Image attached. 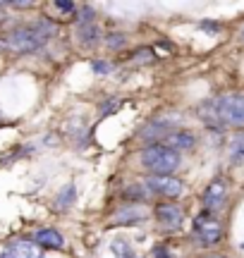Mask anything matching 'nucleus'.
Returning <instances> with one entry per match:
<instances>
[{
    "instance_id": "obj_1",
    "label": "nucleus",
    "mask_w": 244,
    "mask_h": 258,
    "mask_svg": "<svg viewBox=\"0 0 244 258\" xmlns=\"http://www.w3.org/2000/svg\"><path fill=\"white\" fill-rule=\"evenodd\" d=\"M57 31L55 24H50L46 19L34 22V24H24V27L12 29L5 36V48L12 53H36L38 48L46 46V41Z\"/></svg>"
},
{
    "instance_id": "obj_2",
    "label": "nucleus",
    "mask_w": 244,
    "mask_h": 258,
    "mask_svg": "<svg viewBox=\"0 0 244 258\" xmlns=\"http://www.w3.org/2000/svg\"><path fill=\"white\" fill-rule=\"evenodd\" d=\"M179 163H182V158L177 151L163 146V144H149L141 151V165L153 177H172Z\"/></svg>"
},
{
    "instance_id": "obj_3",
    "label": "nucleus",
    "mask_w": 244,
    "mask_h": 258,
    "mask_svg": "<svg viewBox=\"0 0 244 258\" xmlns=\"http://www.w3.org/2000/svg\"><path fill=\"white\" fill-rule=\"evenodd\" d=\"M218 120L230 127H244V93H225L216 98Z\"/></svg>"
},
{
    "instance_id": "obj_4",
    "label": "nucleus",
    "mask_w": 244,
    "mask_h": 258,
    "mask_svg": "<svg viewBox=\"0 0 244 258\" xmlns=\"http://www.w3.org/2000/svg\"><path fill=\"white\" fill-rule=\"evenodd\" d=\"M194 237L204 246H216L218 241L223 239V225L211 213H201L197 220H194Z\"/></svg>"
},
{
    "instance_id": "obj_5",
    "label": "nucleus",
    "mask_w": 244,
    "mask_h": 258,
    "mask_svg": "<svg viewBox=\"0 0 244 258\" xmlns=\"http://www.w3.org/2000/svg\"><path fill=\"white\" fill-rule=\"evenodd\" d=\"M146 191L153 194V196H160V199H177L179 194L185 191V184L179 182L177 177H153L151 175L146 182Z\"/></svg>"
},
{
    "instance_id": "obj_6",
    "label": "nucleus",
    "mask_w": 244,
    "mask_h": 258,
    "mask_svg": "<svg viewBox=\"0 0 244 258\" xmlns=\"http://www.w3.org/2000/svg\"><path fill=\"white\" fill-rule=\"evenodd\" d=\"M225 199H227V179L218 177V179H213V182L206 186V191H204V208H206V213L220 211Z\"/></svg>"
},
{
    "instance_id": "obj_7",
    "label": "nucleus",
    "mask_w": 244,
    "mask_h": 258,
    "mask_svg": "<svg viewBox=\"0 0 244 258\" xmlns=\"http://www.w3.org/2000/svg\"><path fill=\"white\" fill-rule=\"evenodd\" d=\"M156 220L165 227V230H177L182 220H185V211L177 203H158L156 206Z\"/></svg>"
},
{
    "instance_id": "obj_8",
    "label": "nucleus",
    "mask_w": 244,
    "mask_h": 258,
    "mask_svg": "<svg viewBox=\"0 0 244 258\" xmlns=\"http://www.w3.org/2000/svg\"><path fill=\"white\" fill-rule=\"evenodd\" d=\"M3 258H41V246L34 241L19 239L15 244H10L8 251L3 253Z\"/></svg>"
},
{
    "instance_id": "obj_9",
    "label": "nucleus",
    "mask_w": 244,
    "mask_h": 258,
    "mask_svg": "<svg viewBox=\"0 0 244 258\" xmlns=\"http://www.w3.org/2000/svg\"><path fill=\"white\" fill-rule=\"evenodd\" d=\"M197 144V139L192 137L189 132H172V134H165L163 137V146L172 148V151H189V148H194Z\"/></svg>"
},
{
    "instance_id": "obj_10",
    "label": "nucleus",
    "mask_w": 244,
    "mask_h": 258,
    "mask_svg": "<svg viewBox=\"0 0 244 258\" xmlns=\"http://www.w3.org/2000/svg\"><path fill=\"white\" fill-rule=\"evenodd\" d=\"M36 244L41 249H63L65 239L57 230H38L36 232Z\"/></svg>"
},
{
    "instance_id": "obj_11",
    "label": "nucleus",
    "mask_w": 244,
    "mask_h": 258,
    "mask_svg": "<svg viewBox=\"0 0 244 258\" xmlns=\"http://www.w3.org/2000/svg\"><path fill=\"white\" fill-rule=\"evenodd\" d=\"M77 36H79V43L84 48H96L101 43V29L94 24H84V27L77 29Z\"/></svg>"
},
{
    "instance_id": "obj_12",
    "label": "nucleus",
    "mask_w": 244,
    "mask_h": 258,
    "mask_svg": "<svg viewBox=\"0 0 244 258\" xmlns=\"http://www.w3.org/2000/svg\"><path fill=\"white\" fill-rule=\"evenodd\" d=\"M137 220H144V211L139 206H125V208H120L113 215L115 225H130V222H137Z\"/></svg>"
},
{
    "instance_id": "obj_13",
    "label": "nucleus",
    "mask_w": 244,
    "mask_h": 258,
    "mask_svg": "<svg viewBox=\"0 0 244 258\" xmlns=\"http://www.w3.org/2000/svg\"><path fill=\"white\" fill-rule=\"evenodd\" d=\"M110 249H113L115 258H139L137 256V251H134V246L125 239H115L113 244H110Z\"/></svg>"
},
{
    "instance_id": "obj_14",
    "label": "nucleus",
    "mask_w": 244,
    "mask_h": 258,
    "mask_svg": "<svg viewBox=\"0 0 244 258\" xmlns=\"http://www.w3.org/2000/svg\"><path fill=\"white\" fill-rule=\"evenodd\" d=\"M156 60V53H153V48H139L134 55H132V62L134 64H149Z\"/></svg>"
},
{
    "instance_id": "obj_15",
    "label": "nucleus",
    "mask_w": 244,
    "mask_h": 258,
    "mask_svg": "<svg viewBox=\"0 0 244 258\" xmlns=\"http://www.w3.org/2000/svg\"><path fill=\"white\" fill-rule=\"evenodd\" d=\"M75 194H77V189H75L72 184L65 186V191H63V194H60V196L55 199V206H57V208H67L70 203L75 201Z\"/></svg>"
},
{
    "instance_id": "obj_16",
    "label": "nucleus",
    "mask_w": 244,
    "mask_h": 258,
    "mask_svg": "<svg viewBox=\"0 0 244 258\" xmlns=\"http://www.w3.org/2000/svg\"><path fill=\"white\" fill-rule=\"evenodd\" d=\"M125 43H127V38H125V34H105V46L113 48V50H120V48H125Z\"/></svg>"
},
{
    "instance_id": "obj_17",
    "label": "nucleus",
    "mask_w": 244,
    "mask_h": 258,
    "mask_svg": "<svg viewBox=\"0 0 244 258\" xmlns=\"http://www.w3.org/2000/svg\"><path fill=\"white\" fill-rule=\"evenodd\" d=\"M77 15H79V17H77V24H79V27H84V24H94L96 22V12L91 8H79L77 10Z\"/></svg>"
},
{
    "instance_id": "obj_18",
    "label": "nucleus",
    "mask_w": 244,
    "mask_h": 258,
    "mask_svg": "<svg viewBox=\"0 0 244 258\" xmlns=\"http://www.w3.org/2000/svg\"><path fill=\"white\" fill-rule=\"evenodd\" d=\"M144 196H146V191H144L139 184H132V186H127V189H125V199H134V201H141Z\"/></svg>"
},
{
    "instance_id": "obj_19",
    "label": "nucleus",
    "mask_w": 244,
    "mask_h": 258,
    "mask_svg": "<svg viewBox=\"0 0 244 258\" xmlns=\"http://www.w3.org/2000/svg\"><path fill=\"white\" fill-rule=\"evenodd\" d=\"M55 8L63 10V12H77L75 3H67V0H55Z\"/></svg>"
},
{
    "instance_id": "obj_20",
    "label": "nucleus",
    "mask_w": 244,
    "mask_h": 258,
    "mask_svg": "<svg viewBox=\"0 0 244 258\" xmlns=\"http://www.w3.org/2000/svg\"><path fill=\"white\" fill-rule=\"evenodd\" d=\"M94 72L96 74H108L110 72V64L103 62V60H98V62H94Z\"/></svg>"
},
{
    "instance_id": "obj_21",
    "label": "nucleus",
    "mask_w": 244,
    "mask_h": 258,
    "mask_svg": "<svg viewBox=\"0 0 244 258\" xmlns=\"http://www.w3.org/2000/svg\"><path fill=\"white\" fill-rule=\"evenodd\" d=\"M117 105H120V103H117V101L105 103V105H103V115H108V110H113V108H117Z\"/></svg>"
},
{
    "instance_id": "obj_22",
    "label": "nucleus",
    "mask_w": 244,
    "mask_h": 258,
    "mask_svg": "<svg viewBox=\"0 0 244 258\" xmlns=\"http://www.w3.org/2000/svg\"><path fill=\"white\" fill-rule=\"evenodd\" d=\"M204 258H225V256H220V253H208V256H204Z\"/></svg>"
},
{
    "instance_id": "obj_23",
    "label": "nucleus",
    "mask_w": 244,
    "mask_h": 258,
    "mask_svg": "<svg viewBox=\"0 0 244 258\" xmlns=\"http://www.w3.org/2000/svg\"><path fill=\"white\" fill-rule=\"evenodd\" d=\"M8 3H0V8H5ZM0 22H3V10H0Z\"/></svg>"
},
{
    "instance_id": "obj_24",
    "label": "nucleus",
    "mask_w": 244,
    "mask_h": 258,
    "mask_svg": "<svg viewBox=\"0 0 244 258\" xmlns=\"http://www.w3.org/2000/svg\"><path fill=\"white\" fill-rule=\"evenodd\" d=\"M0 48H5V43H3V41H0Z\"/></svg>"
},
{
    "instance_id": "obj_25",
    "label": "nucleus",
    "mask_w": 244,
    "mask_h": 258,
    "mask_svg": "<svg viewBox=\"0 0 244 258\" xmlns=\"http://www.w3.org/2000/svg\"><path fill=\"white\" fill-rule=\"evenodd\" d=\"M242 41H244V29H242Z\"/></svg>"
}]
</instances>
